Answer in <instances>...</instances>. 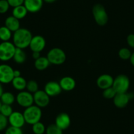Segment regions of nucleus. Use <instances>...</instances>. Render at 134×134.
<instances>
[{
	"label": "nucleus",
	"instance_id": "f257e3e1",
	"mask_svg": "<svg viewBox=\"0 0 134 134\" xmlns=\"http://www.w3.org/2000/svg\"><path fill=\"white\" fill-rule=\"evenodd\" d=\"M32 37V33L29 30L20 28L13 32V43L16 48L24 49L29 47Z\"/></svg>",
	"mask_w": 134,
	"mask_h": 134
},
{
	"label": "nucleus",
	"instance_id": "f03ea898",
	"mask_svg": "<svg viewBox=\"0 0 134 134\" xmlns=\"http://www.w3.org/2000/svg\"><path fill=\"white\" fill-rule=\"evenodd\" d=\"M26 123L30 125H33L40 122L42 116V111L41 108L36 105H32L26 108L23 113Z\"/></svg>",
	"mask_w": 134,
	"mask_h": 134
},
{
	"label": "nucleus",
	"instance_id": "7ed1b4c3",
	"mask_svg": "<svg viewBox=\"0 0 134 134\" xmlns=\"http://www.w3.org/2000/svg\"><path fill=\"white\" fill-rule=\"evenodd\" d=\"M92 13L94 20L98 25L103 26L108 23L109 16L105 7L100 3H97L93 7Z\"/></svg>",
	"mask_w": 134,
	"mask_h": 134
},
{
	"label": "nucleus",
	"instance_id": "20e7f679",
	"mask_svg": "<svg viewBox=\"0 0 134 134\" xmlns=\"http://www.w3.org/2000/svg\"><path fill=\"white\" fill-rule=\"evenodd\" d=\"M47 58L50 64L54 65H60L65 62L66 56L65 52L62 49L54 47L48 51Z\"/></svg>",
	"mask_w": 134,
	"mask_h": 134
},
{
	"label": "nucleus",
	"instance_id": "39448f33",
	"mask_svg": "<svg viewBox=\"0 0 134 134\" xmlns=\"http://www.w3.org/2000/svg\"><path fill=\"white\" fill-rule=\"evenodd\" d=\"M16 47L12 42H2L0 43V60L8 61L13 58Z\"/></svg>",
	"mask_w": 134,
	"mask_h": 134
},
{
	"label": "nucleus",
	"instance_id": "423d86ee",
	"mask_svg": "<svg viewBox=\"0 0 134 134\" xmlns=\"http://www.w3.org/2000/svg\"><path fill=\"white\" fill-rule=\"evenodd\" d=\"M130 84L128 77L124 74H120L114 78L112 87L115 90L116 93H127L130 87Z\"/></svg>",
	"mask_w": 134,
	"mask_h": 134
},
{
	"label": "nucleus",
	"instance_id": "0eeeda50",
	"mask_svg": "<svg viewBox=\"0 0 134 134\" xmlns=\"http://www.w3.org/2000/svg\"><path fill=\"white\" fill-rule=\"evenodd\" d=\"M14 70L7 64H0V83L8 84L11 83L14 78Z\"/></svg>",
	"mask_w": 134,
	"mask_h": 134
},
{
	"label": "nucleus",
	"instance_id": "6e6552de",
	"mask_svg": "<svg viewBox=\"0 0 134 134\" xmlns=\"http://www.w3.org/2000/svg\"><path fill=\"white\" fill-rule=\"evenodd\" d=\"M16 101L19 106L28 108L34 105L33 94L28 91H21L16 97Z\"/></svg>",
	"mask_w": 134,
	"mask_h": 134
},
{
	"label": "nucleus",
	"instance_id": "1a4fd4ad",
	"mask_svg": "<svg viewBox=\"0 0 134 134\" xmlns=\"http://www.w3.org/2000/svg\"><path fill=\"white\" fill-rule=\"evenodd\" d=\"M34 103L40 108H44L49 104L50 97L44 90H38L33 94Z\"/></svg>",
	"mask_w": 134,
	"mask_h": 134
},
{
	"label": "nucleus",
	"instance_id": "9d476101",
	"mask_svg": "<svg viewBox=\"0 0 134 134\" xmlns=\"http://www.w3.org/2000/svg\"><path fill=\"white\" fill-rule=\"evenodd\" d=\"M46 46V41L43 36L40 35L33 36L30 43L29 47L32 52L41 53Z\"/></svg>",
	"mask_w": 134,
	"mask_h": 134
},
{
	"label": "nucleus",
	"instance_id": "9b49d317",
	"mask_svg": "<svg viewBox=\"0 0 134 134\" xmlns=\"http://www.w3.org/2000/svg\"><path fill=\"white\" fill-rule=\"evenodd\" d=\"M8 120L10 126L19 128H22L26 123L23 113L18 111L13 112L12 114L8 117Z\"/></svg>",
	"mask_w": 134,
	"mask_h": 134
},
{
	"label": "nucleus",
	"instance_id": "f8f14e48",
	"mask_svg": "<svg viewBox=\"0 0 134 134\" xmlns=\"http://www.w3.org/2000/svg\"><path fill=\"white\" fill-rule=\"evenodd\" d=\"M71 123L70 117L69 114L65 113H62L58 114L55 118V124L60 130H65L69 127Z\"/></svg>",
	"mask_w": 134,
	"mask_h": 134
},
{
	"label": "nucleus",
	"instance_id": "ddd939ff",
	"mask_svg": "<svg viewBox=\"0 0 134 134\" xmlns=\"http://www.w3.org/2000/svg\"><path fill=\"white\" fill-rule=\"evenodd\" d=\"M131 99H132L131 94L127 93H116L113 99V102L117 108L122 109L127 106L130 100Z\"/></svg>",
	"mask_w": 134,
	"mask_h": 134
},
{
	"label": "nucleus",
	"instance_id": "4468645a",
	"mask_svg": "<svg viewBox=\"0 0 134 134\" xmlns=\"http://www.w3.org/2000/svg\"><path fill=\"white\" fill-rule=\"evenodd\" d=\"M44 91L49 97H55L61 93L62 89L59 82L50 81L45 85Z\"/></svg>",
	"mask_w": 134,
	"mask_h": 134
},
{
	"label": "nucleus",
	"instance_id": "2eb2a0df",
	"mask_svg": "<svg viewBox=\"0 0 134 134\" xmlns=\"http://www.w3.org/2000/svg\"><path fill=\"white\" fill-rule=\"evenodd\" d=\"M43 2V0H24V5L28 12L35 13L42 9Z\"/></svg>",
	"mask_w": 134,
	"mask_h": 134
},
{
	"label": "nucleus",
	"instance_id": "dca6fc26",
	"mask_svg": "<svg viewBox=\"0 0 134 134\" xmlns=\"http://www.w3.org/2000/svg\"><path fill=\"white\" fill-rule=\"evenodd\" d=\"M114 78L112 76L107 74H104L98 77L97 79V86L99 88L104 90L113 86Z\"/></svg>",
	"mask_w": 134,
	"mask_h": 134
},
{
	"label": "nucleus",
	"instance_id": "f3484780",
	"mask_svg": "<svg viewBox=\"0 0 134 134\" xmlns=\"http://www.w3.org/2000/svg\"><path fill=\"white\" fill-rule=\"evenodd\" d=\"M61 87L62 90L66 91H70L74 90L76 87V81L70 76L63 77L59 82Z\"/></svg>",
	"mask_w": 134,
	"mask_h": 134
},
{
	"label": "nucleus",
	"instance_id": "a211bd4d",
	"mask_svg": "<svg viewBox=\"0 0 134 134\" xmlns=\"http://www.w3.org/2000/svg\"><path fill=\"white\" fill-rule=\"evenodd\" d=\"M5 26L12 32H15L20 28V20L15 18L13 15L12 16H9L5 19Z\"/></svg>",
	"mask_w": 134,
	"mask_h": 134
},
{
	"label": "nucleus",
	"instance_id": "6ab92c4d",
	"mask_svg": "<svg viewBox=\"0 0 134 134\" xmlns=\"http://www.w3.org/2000/svg\"><path fill=\"white\" fill-rule=\"evenodd\" d=\"M11 83L15 90L21 91H24L26 87L27 82L23 77L19 76L14 78L11 82Z\"/></svg>",
	"mask_w": 134,
	"mask_h": 134
},
{
	"label": "nucleus",
	"instance_id": "aec40b11",
	"mask_svg": "<svg viewBox=\"0 0 134 134\" xmlns=\"http://www.w3.org/2000/svg\"><path fill=\"white\" fill-rule=\"evenodd\" d=\"M50 63L47 59V57L41 56L38 59L35 60L34 62V66L38 70H44L48 68Z\"/></svg>",
	"mask_w": 134,
	"mask_h": 134
},
{
	"label": "nucleus",
	"instance_id": "412c9836",
	"mask_svg": "<svg viewBox=\"0 0 134 134\" xmlns=\"http://www.w3.org/2000/svg\"><path fill=\"white\" fill-rule=\"evenodd\" d=\"M28 13L26 8L24 7V5H23L14 7L12 11V15L19 20H20V19H24L27 15Z\"/></svg>",
	"mask_w": 134,
	"mask_h": 134
},
{
	"label": "nucleus",
	"instance_id": "4be33fe9",
	"mask_svg": "<svg viewBox=\"0 0 134 134\" xmlns=\"http://www.w3.org/2000/svg\"><path fill=\"white\" fill-rule=\"evenodd\" d=\"M13 59L17 64H23L26 60V54L24 49L16 48Z\"/></svg>",
	"mask_w": 134,
	"mask_h": 134
},
{
	"label": "nucleus",
	"instance_id": "5701e85b",
	"mask_svg": "<svg viewBox=\"0 0 134 134\" xmlns=\"http://www.w3.org/2000/svg\"><path fill=\"white\" fill-rule=\"evenodd\" d=\"M16 100V97L15 95L11 92L6 91L3 92L2 97L0 98V100L2 103V104H5V105H11L14 103V102Z\"/></svg>",
	"mask_w": 134,
	"mask_h": 134
},
{
	"label": "nucleus",
	"instance_id": "b1692460",
	"mask_svg": "<svg viewBox=\"0 0 134 134\" xmlns=\"http://www.w3.org/2000/svg\"><path fill=\"white\" fill-rule=\"evenodd\" d=\"M12 37V32L5 26L0 27V40L2 42H9Z\"/></svg>",
	"mask_w": 134,
	"mask_h": 134
},
{
	"label": "nucleus",
	"instance_id": "393cba45",
	"mask_svg": "<svg viewBox=\"0 0 134 134\" xmlns=\"http://www.w3.org/2000/svg\"><path fill=\"white\" fill-rule=\"evenodd\" d=\"M46 130V126L40 121L32 125V131L34 134H44Z\"/></svg>",
	"mask_w": 134,
	"mask_h": 134
},
{
	"label": "nucleus",
	"instance_id": "a878e982",
	"mask_svg": "<svg viewBox=\"0 0 134 134\" xmlns=\"http://www.w3.org/2000/svg\"><path fill=\"white\" fill-rule=\"evenodd\" d=\"M26 89L28 92L34 94L39 90V86H38V83H37V82H36L35 80H30L27 82Z\"/></svg>",
	"mask_w": 134,
	"mask_h": 134
},
{
	"label": "nucleus",
	"instance_id": "bb28decb",
	"mask_svg": "<svg viewBox=\"0 0 134 134\" xmlns=\"http://www.w3.org/2000/svg\"><path fill=\"white\" fill-rule=\"evenodd\" d=\"M46 134H63V130H60L55 124H51L46 128Z\"/></svg>",
	"mask_w": 134,
	"mask_h": 134
},
{
	"label": "nucleus",
	"instance_id": "cd10ccee",
	"mask_svg": "<svg viewBox=\"0 0 134 134\" xmlns=\"http://www.w3.org/2000/svg\"><path fill=\"white\" fill-rule=\"evenodd\" d=\"M131 53L130 51V49L126 47L120 49L118 51V56L122 60H127L130 59L131 57Z\"/></svg>",
	"mask_w": 134,
	"mask_h": 134
},
{
	"label": "nucleus",
	"instance_id": "c85d7f7f",
	"mask_svg": "<svg viewBox=\"0 0 134 134\" xmlns=\"http://www.w3.org/2000/svg\"><path fill=\"white\" fill-rule=\"evenodd\" d=\"M116 95V92L115 90L113 89V87H109L107 89H105L103 91V96L107 99H114L115 95Z\"/></svg>",
	"mask_w": 134,
	"mask_h": 134
},
{
	"label": "nucleus",
	"instance_id": "c756f323",
	"mask_svg": "<svg viewBox=\"0 0 134 134\" xmlns=\"http://www.w3.org/2000/svg\"><path fill=\"white\" fill-rule=\"evenodd\" d=\"M13 108L11 105H5V104H2V108H1V110H0V113L3 114L5 116L8 118L10 115L13 113Z\"/></svg>",
	"mask_w": 134,
	"mask_h": 134
},
{
	"label": "nucleus",
	"instance_id": "7c9ffc66",
	"mask_svg": "<svg viewBox=\"0 0 134 134\" xmlns=\"http://www.w3.org/2000/svg\"><path fill=\"white\" fill-rule=\"evenodd\" d=\"M9 124L8 118L0 113V131L5 130Z\"/></svg>",
	"mask_w": 134,
	"mask_h": 134
},
{
	"label": "nucleus",
	"instance_id": "2f4dec72",
	"mask_svg": "<svg viewBox=\"0 0 134 134\" xmlns=\"http://www.w3.org/2000/svg\"><path fill=\"white\" fill-rule=\"evenodd\" d=\"M5 134H23V131L21 128L10 126L5 130Z\"/></svg>",
	"mask_w": 134,
	"mask_h": 134
},
{
	"label": "nucleus",
	"instance_id": "473e14b6",
	"mask_svg": "<svg viewBox=\"0 0 134 134\" xmlns=\"http://www.w3.org/2000/svg\"><path fill=\"white\" fill-rule=\"evenodd\" d=\"M10 5L7 0H0V14H4L8 11Z\"/></svg>",
	"mask_w": 134,
	"mask_h": 134
},
{
	"label": "nucleus",
	"instance_id": "72a5a7b5",
	"mask_svg": "<svg viewBox=\"0 0 134 134\" xmlns=\"http://www.w3.org/2000/svg\"><path fill=\"white\" fill-rule=\"evenodd\" d=\"M10 7H16L24 5V0H7Z\"/></svg>",
	"mask_w": 134,
	"mask_h": 134
},
{
	"label": "nucleus",
	"instance_id": "f704fd0d",
	"mask_svg": "<svg viewBox=\"0 0 134 134\" xmlns=\"http://www.w3.org/2000/svg\"><path fill=\"white\" fill-rule=\"evenodd\" d=\"M127 43L130 47L134 48V34H131L127 37Z\"/></svg>",
	"mask_w": 134,
	"mask_h": 134
},
{
	"label": "nucleus",
	"instance_id": "c9c22d12",
	"mask_svg": "<svg viewBox=\"0 0 134 134\" xmlns=\"http://www.w3.org/2000/svg\"><path fill=\"white\" fill-rule=\"evenodd\" d=\"M40 57V52H32V57L34 60H36Z\"/></svg>",
	"mask_w": 134,
	"mask_h": 134
},
{
	"label": "nucleus",
	"instance_id": "e433bc0d",
	"mask_svg": "<svg viewBox=\"0 0 134 134\" xmlns=\"http://www.w3.org/2000/svg\"><path fill=\"white\" fill-rule=\"evenodd\" d=\"M14 78H16V77L21 76V73L20 71L19 70H14Z\"/></svg>",
	"mask_w": 134,
	"mask_h": 134
},
{
	"label": "nucleus",
	"instance_id": "4c0bfd02",
	"mask_svg": "<svg viewBox=\"0 0 134 134\" xmlns=\"http://www.w3.org/2000/svg\"><path fill=\"white\" fill-rule=\"evenodd\" d=\"M130 63H131V64L134 66V53H131V57H130Z\"/></svg>",
	"mask_w": 134,
	"mask_h": 134
},
{
	"label": "nucleus",
	"instance_id": "58836bf2",
	"mask_svg": "<svg viewBox=\"0 0 134 134\" xmlns=\"http://www.w3.org/2000/svg\"><path fill=\"white\" fill-rule=\"evenodd\" d=\"M4 91H3V86H2V83H0V98L2 97V94L3 93Z\"/></svg>",
	"mask_w": 134,
	"mask_h": 134
},
{
	"label": "nucleus",
	"instance_id": "ea45409f",
	"mask_svg": "<svg viewBox=\"0 0 134 134\" xmlns=\"http://www.w3.org/2000/svg\"><path fill=\"white\" fill-rule=\"evenodd\" d=\"M57 0H43V2H46L47 3H54L55 2H56Z\"/></svg>",
	"mask_w": 134,
	"mask_h": 134
},
{
	"label": "nucleus",
	"instance_id": "a19ab883",
	"mask_svg": "<svg viewBox=\"0 0 134 134\" xmlns=\"http://www.w3.org/2000/svg\"><path fill=\"white\" fill-rule=\"evenodd\" d=\"M2 103L1 102V100H0V110H1V108H2Z\"/></svg>",
	"mask_w": 134,
	"mask_h": 134
}]
</instances>
